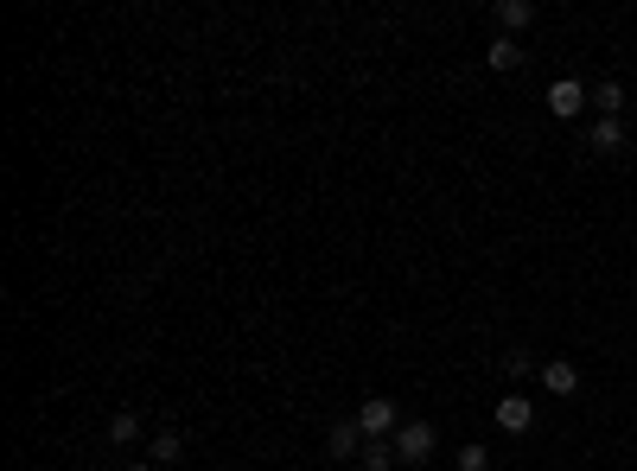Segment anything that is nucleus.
Masks as SVG:
<instances>
[{
	"instance_id": "obj_1",
	"label": "nucleus",
	"mask_w": 637,
	"mask_h": 471,
	"mask_svg": "<svg viewBox=\"0 0 637 471\" xmlns=\"http://www.w3.org/2000/svg\"><path fill=\"white\" fill-rule=\"evenodd\" d=\"M434 446H440V433L427 427V421H408L402 433H395V459H402V465H427V459H434Z\"/></svg>"
},
{
	"instance_id": "obj_2",
	"label": "nucleus",
	"mask_w": 637,
	"mask_h": 471,
	"mask_svg": "<svg viewBox=\"0 0 637 471\" xmlns=\"http://www.w3.org/2000/svg\"><path fill=\"white\" fill-rule=\"evenodd\" d=\"M357 427H364L370 440H395V433H402V427H395V401L389 395H370L364 408H357Z\"/></svg>"
},
{
	"instance_id": "obj_3",
	"label": "nucleus",
	"mask_w": 637,
	"mask_h": 471,
	"mask_svg": "<svg viewBox=\"0 0 637 471\" xmlns=\"http://www.w3.org/2000/svg\"><path fill=\"white\" fill-rule=\"evenodd\" d=\"M580 109H587V90H580L574 77H561L555 90H548V115H555V121H574Z\"/></svg>"
},
{
	"instance_id": "obj_4",
	"label": "nucleus",
	"mask_w": 637,
	"mask_h": 471,
	"mask_svg": "<svg viewBox=\"0 0 637 471\" xmlns=\"http://www.w3.org/2000/svg\"><path fill=\"white\" fill-rule=\"evenodd\" d=\"M497 427H504V433H529V427H536L529 395H504V401H497Z\"/></svg>"
},
{
	"instance_id": "obj_5",
	"label": "nucleus",
	"mask_w": 637,
	"mask_h": 471,
	"mask_svg": "<svg viewBox=\"0 0 637 471\" xmlns=\"http://www.w3.org/2000/svg\"><path fill=\"white\" fill-rule=\"evenodd\" d=\"M364 440H370V433L357 427V414H351V421L332 427V440H325V446H332V459H364Z\"/></svg>"
},
{
	"instance_id": "obj_6",
	"label": "nucleus",
	"mask_w": 637,
	"mask_h": 471,
	"mask_svg": "<svg viewBox=\"0 0 637 471\" xmlns=\"http://www.w3.org/2000/svg\"><path fill=\"white\" fill-rule=\"evenodd\" d=\"M542 389H548V395H574V389H580V370H574L567 357H548V363H542Z\"/></svg>"
},
{
	"instance_id": "obj_7",
	"label": "nucleus",
	"mask_w": 637,
	"mask_h": 471,
	"mask_svg": "<svg viewBox=\"0 0 637 471\" xmlns=\"http://www.w3.org/2000/svg\"><path fill=\"white\" fill-rule=\"evenodd\" d=\"M485 64H491V71H516V64H523V45L497 32V39H491V51H485Z\"/></svg>"
},
{
	"instance_id": "obj_8",
	"label": "nucleus",
	"mask_w": 637,
	"mask_h": 471,
	"mask_svg": "<svg viewBox=\"0 0 637 471\" xmlns=\"http://www.w3.org/2000/svg\"><path fill=\"white\" fill-rule=\"evenodd\" d=\"M625 147V128H618V115H599L593 121V153H618Z\"/></svg>"
},
{
	"instance_id": "obj_9",
	"label": "nucleus",
	"mask_w": 637,
	"mask_h": 471,
	"mask_svg": "<svg viewBox=\"0 0 637 471\" xmlns=\"http://www.w3.org/2000/svg\"><path fill=\"white\" fill-rule=\"evenodd\" d=\"M364 471H389V465H402L395 459V440H364V459H357Z\"/></svg>"
},
{
	"instance_id": "obj_10",
	"label": "nucleus",
	"mask_w": 637,
	"mask_h": 471,
	"mask_svg": "<svg viewBox=\"0 0 637 471\" xmlns=\"http://www.w3.org/2000/svg\"><path fill=\"white\" fill-rule=\"evenodd\" d=\"M529 20H536V7H529V0H504V7H497V26H504V32H523Z\"/></svg>"
},
{
	"instance_id": "obj_11",
	"label": "nucleus",
	"mask_w": 637,
	"mask_h": 471,
	"mask_svg": "<svg viewBox=\"0 0 637 471\" xmlns=\"http://www.w3.org/2000/svg\"><path fill=\"white\" fill-rule=\"evenodd\" d=\"M593 102H599V115H618V109H625V83H599V90H593Z\"/></svg>"
},
{
	"instance_id": "obj_12",
	"label": "nucleus",
	"mask_w": 637,
	"mask_h": 471,
	"mask_svg": "<svg viewBox=\"0 0 637 471\" xmlns=\"http://www.w3.org/2000/svg\"><path fill=\"white\" fill-rule=\"evenodd\" d=\"M134 433H141V414H128V408H122V414L109 421V440H115V446H128Z\"/></svg>"
},
{
	"instance_id": "obj_13",
	"label": "nucleus",
	"mask_w": 637,
	"mask_h": 471,
	"mask_svg": "<svg viewBox=\"0 0 637 471\" xmlns=\"http://www.w3.org/2000/svg\"><path fill=\"white\" fill-rule=\"evenodd\" d=\"M147 452H153V465H172V459L185 452V440H179V433H160V440H153Z\"/></svg>"
},
{
	"instance_id": "obj_14",
	"label": "nucleus",
	"mask_w": 637,
	"mask_h": 471,
	"mask_svg": "<svg viewBox=\"0 0 637 471\" xmlns=\"http://www.w3.org/2000/svg\"><path fill=\"white\" fill-rule=\"evenodd\" d=\"M459 471H491V446H459Z\"/></svg>"
},
{
	"instance_id": "obj_15",
	"label": "nucleus",
	"mask_w": 637,
	"mask_h": 471,
	"mask_svg": "<svg viewBox=\"0 0 637 471\" xmlns=\"http://www.w3.org/2000/svg\"><path fill=\"white\" fill-rule=\"evenodd\" d=\"M128 471H160V465H153V459H134V465H128Z\"/></svg>"
}]
</instances>
